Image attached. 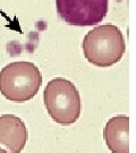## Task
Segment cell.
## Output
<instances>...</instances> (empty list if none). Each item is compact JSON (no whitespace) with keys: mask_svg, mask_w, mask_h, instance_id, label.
Segmentation results:
<instances>
[{"mask_svg":"<svg viewBox=\"0 0 136 153\" xmlns=\"http://www.w3.org/2000/svg\"><path fill=\"white\" fill-rule=\"evenodd\" d=\"M82 48L88 62L98 67H110L121 60L126 44L119 28L104 24L86 33Z\"/></svg>","mask_w":136,"mask_h":153,"instance_id":"1","label":"cell"},{"mask_svg":"<svg viewBox=\"0 0 136 153\" xmlns=\"http://www.w3.org/2000/svg\"><path fill=\"white\" fill-rule=\"evenodd\" d=\"M42 84V74L30 61H14L0 71V93L13 102L33 99Z\"/></svg>","mask_w":136,"mask_h":153,"instance_id":"2","label":"cell"},{"mask_svg":"<svg viewBox=\"0 0 136 153\" xmlns=\"http://www.w3.org/2000/svg\"><path fill=\"white\" fill-rule=\"evenodd\" d=\"M45 109L57 124L71 125L80 118L82 101L76 86L68 79L57 77L49 81L43 92Z\"/></svg>","mask_w":136,"mask_h":153,"instance_id":"3","label":"cell"},{"mask_svg":"<svg viewBox=\"0 0 136 153\" xmlns=\"http://www.w3.org/2000/svg\"><path fill=\"white\" fill-rule=\"evenodd\" d=\"M59 17L73 26H92L108 11V0H56Z\"/></svg>","mask_w":136,"mask_h":153,"instance_id":"4","label":"cell"},{"mask_svg":"<svg viewBox=\"0 0 136 153\" xmlns=\"http://www.w3.org/2000/svg\"><path fill=\"white\" fill-rule=\"evenodd\" d=\"M28 131L24 121L14 115L0 116V145L8 153H21L25 148Z\"/></svg>","mask_w":136,"mask_h":153,"instance_id":"5","label":"cell"},{"mask_svg":"<svg viewBox=\"0 0 136 153\" xmlns=\"http://www.w3.org/2000/svg\"><path fill=\"white\" fill-rule=\"evenodd\" d=\"M129 117L119 115L107 121L103 137L108 149L112 153H129Z\"/></svg>","mask_w":136,"mask_h":153,"instance_id":"6","label":"cell"},{"mask_svg":"<svg viewBox=\"0 0 136 153\" xmlns=\"http://www.w3.org/2000/svg\"><path fill=\"white\" fill-rule=\"evenodd\" d=\"M0 153H8V152H7L6 150H4V149H1V148H0Z\"/></svg>","mask_w":136,"mask_h":153,"instance_id":"7","label":"cell"}]
</instances>
